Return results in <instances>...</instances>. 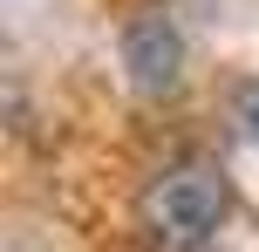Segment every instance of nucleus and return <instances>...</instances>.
<instances>
[{
  "label": "nucleus",
  "mask_w": 259,
  "mask_h": 252,
  "mask_svg": "<svg viewBox=\"0 0 259 252\" xmlns=\"http://www.w3.org/2000/svg\"><path fill=\"white\" fill-rule=\"evenodd\" d=\"M225 205H232V191H225V177L211 171V164H170V171H157L150 184H143V239L157 252H205L211 232L225 225Z\"/></svg>",
  "instance_id": "obj_1"
},
{
  "label": "nucleus",
  "mask_w": 259,
  "mask_h": 252,
  "mask_svg": "<svg viewBox=\"0 0 259 252\" xmlns=\"http://www.w3.org/2000/svg\"><path fill=\"white\" fill-rule=\"evenodd\" d=\"M123 68H130V89L137 95H170L184 75V34L170 14H137L123 27Z\"/></svg>",
  "instance_id": "obj_2"
},
{
  "label": "nucleus",
  "mask_w": 259,
  "mask_h": 252,
  "mask_svg": "<svg viewBox=\"0 0 259 252\" xmlns=\"http://www.w3.org/2000/svg\"><path fill=\"white\" fill-rule=\"evenodd\" d=\"M232 123H239V136H246V143H259V82H246V89H239Z\"/></svg>",
  "instance_id": "obj_3"
}]
</instances>
